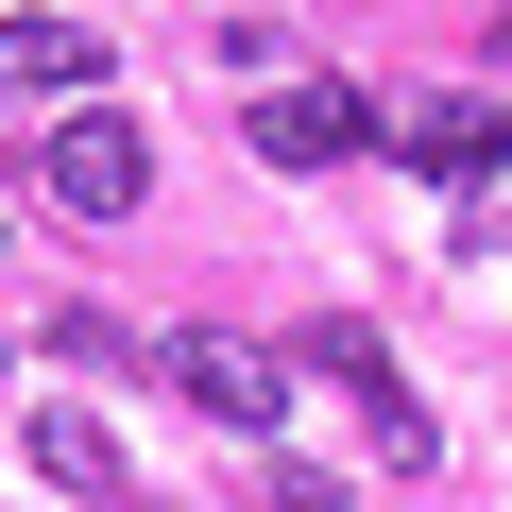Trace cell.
Returning <instances> with one entry per match:
<instances>
[{
	"label": "cell",
	"instance_id": "3957f363",
	"mask_svg": "<svg viewBox=\"0 0 512 512\" xmlns=\"http://www.w3.org/2000/svg\"><path fill=\"white\" fill-rule=\"evenodd\" d=\"M35 188H52V205H69V222H120V205H137V188H154V137H137V120H120V103H69V120H52V137H35Z\"/></svg>",
	"mask_w": 512,
	"mask_h": 512
},
{
	"label": "cell",
	"instance_id": "ba28073f",
	"mask_svg": "<svg viewBox=\"0 0 512 512\" xmlns=\"http://www.w3.org/2000/svg\"><path fill=\"white\" fill-rule=\"evenodd\" d=\"M274 512H359V478H325V461H274Z\"/></svg>",
	"mask_w": 512,
	"mask_h": 512
},
{
	"label": "cell",
	"instance_id": "52a82bcc",
	"mask_svg": "<svg viewBox=\"0 0 512 512\" xmlns=\"http://www.w3.org/2000/svg\"><path fill=\"white\" fill-rule=\"evenodd\" d=\"M35 478H52V495H103V512L137 495V461H120V427H103V410H35Z\"/></svg>",
	"mask_w": 512,
	"mask_h": 512
},
{
	"label": "cell",
	"instance_id": "8992f818",
	"mask_svg": "<svg viewBox=\"0 0 512 512\" xmlns=\"http://www.w3.org/2000/svg\"><path fill=\"white\" fill-rule=\"evenodd\" d=\"M35 86L86 103V86H103V35H86V18H0V103H35Z\"/></svg>",
	"mask_w": 512,
	"mask_h": 512
},
{
	"label": "cell",
	"instance_id": "6da1fadb",
	"mask_svg": "<svg viewBox=\"0 0 512 512\" xmlns=\"http://www.w3.org/2000/svg\"><path fill=\"white\" fill-rule=\"evenodd\" d=\"M308 376H342V393H359V427H376V461H393V478H427V461H444V410L393 376V342H376L359 308H342V325H308Z\"/></svg>",
	"mask_w": 512,
	"mask_h": 512
},
{
	"label": "cell",
	"instance_id": "5b68a950",
	"mask_svg": "<svg viewBox=\"0 0 512 512\" xmlns=\"http://www.w3.org/2000/svg\"><path fill=\"white\" fill-rule=\"evenodd\" d=\"M427 188H495V154H512V103H478V86H444V103H393L376 120Z\"/></svg>",
	"mask_w": 512,
	"mask_h": 512
},
{
	"label": "cell",
	"instance_id": "7a4b0ae2",
	"mask_svg": "<svg viewBox=\"0 0 512 512\" xmlns=\"http://www.w3.org/2000/svg\"><path fill=\"white\" fill-rule=\"evenodd\" d=\"M154 376H171L205 427H291V359H274V342H239V325H171Z\"/></svg>",
	"mask_w": 512,
	"mask_h": 512
},
{
	"label": "cell",
	"instance_id": "277c9868",
	"mask_svg": "<svg viewBox=\"0 0 512 512\" xmlns=\"http://www.w3.org/2000/svg\"><path fill=\"white\" fill-rule=\"evenodd\" d=\"M256 154L274 171H342V154H376V103L325 86V69H291V86H256Z\"/></svg>",
	"mask_w": 512,
	"mask_h": 512
},
{
	"label": "cell",
	"instance_id": "9c48e42d",
	"mask_svg": "<svg viewBox=\"0 0 512 512\" xmlns=\"http://www.w3.org/2000/svg\"><path fill=\"white\" fill-rule=\"evenodd\" d=\"M0 120H18V103H0Z\"/></svg>",
	"mask_w": 512,
	"mask_h": 512
}]
</instances>
